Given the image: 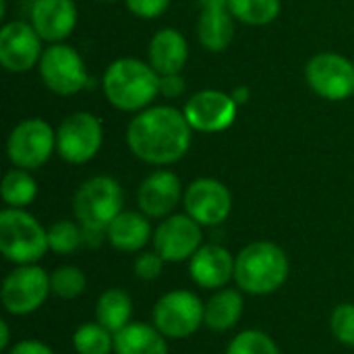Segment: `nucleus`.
<instances>
[{"label": "nucleus", "mask_w": 354, "mask_h": 354, "mask_svg": "<svg viewBox=\"0 0 354 354\" xmlns=\"http://www.w3.org/2000/svg\"><path fill=\"white\" fill-rule=\"evenodd\" d=\"M127 143L129 149L147 164H174L189 151L191 124L180 110L153 106L139 112L129 122Z\"/></svg>", "instance_id": "1"}, {"label": "nucleus", "mask_w": 354, "mask_h": 354, "mask_svg": "<svg viewBox=\"0 0 354 354\" xmlns=\"http://www.w3.org/2000/svg\"><path fill=\"white\" fill-rule=\"evenodd\" d=\"M234 257V284L249 297H270L290 276L286 251L272 241H253Z\"/></svg>", "instance_id": "2"}, {"label": "nucleus", "mask_w": 354, "mask_h": 354, "mask_svg": "<svg viewBox=\"0 0 354 354\" xmlns=\"http://www.w3.org/2000/svg\"><path fill=\"white\" fill-rule=\"evenodd\" d=\"M162 77L156 68L137 58L114 60L104 75V93L108 102L124 112L149 106L160 93Z\"/></svg>", "instance_id": "3"}, {"label": "nucleus", "mask_w": 354, "mask_h": 354, "mask_svg": "<svg viewBox=\"0 0 354 354\" xmlns=\"http://www.w3.org/2000/svg\"><path fill=\"white\" fill-rule=\"evenodd\" d=\"M50 251L48 228L25 209L6 207L0 212V253L15 266L39 263Z\"/></svg>", "instance_id": "4"}, {"label": "nucleus", "mask_w": 354, "mask_h": 354, "mask_svg": "<svg viewBox=\"0 0 354 354\" xmlns=\"http://www.w3.org/2000/svg\"><path fill=\"white\" fill-rule=\"evenodd\" d=\"M124 193L112 176H93L85 180L73 199L75 220L85 230L106 232L110 222L124 212Z\"/></svg>", "instance_id": "5"}, {"label": "nucleus", "mask_w": 354, "mask_h": 354, "mask_svg": "<svg viewBox=\"0 0 354 354\" xmlns=\"http://www.w3.org/2000/svg\"><path fill=\"white\" fill-rule=\"evenodd\" d=\"M205 303L199 295L183 288H174L162 295L151 309V324L168 340H185L203 328Z\"/></svg>", "instance_id": "6"}, {"label": "nucleus", "mask_w": 354, "mask_h": 354, "mask_svg": "<svg viewBox=\"0 0 354 354\" xmlns=\"http://www.w3.org/2000/svg\"><path fill=\"white\" fill-rule=\"evenodd\" d=\"M50 295V274L37 263L17 266L12 272L6 274L0 288L4 311L15 317H27L39 311Z\"/></svg>", "instance_id": "7"}, {"label": "nucleus", "mask_w": 354, "mask_h": 354, "mask_svg": "<svg viewBox=\"0 0 354 354\" xmlns=\"http://www.w3.org/2000/svg\"><path fill=\"white\" fill-rule=\"evenodd\" d=\"M56 149V133L41 118L19 122L6 141V153L12 166L23 170L41 168Z\"/></svg>", "instance_id": "8"}, {"label": "nucleus", "mask_w": 354, "mask_h": 354, "mask_svg": "<svg viewBox=\"0 0 354 354\" xmlns=\"http://www.w3.org/2000/svg\"><path fill=\"white\" fill-rule=\"evenodd\" d=\"M203 226L195 222L187 212L164 218L153 230V249L166 263L191 261V257L203 245Z\"/></svg>", "instance_id": "9"}, {"label": "nucleus", "mask_w": 354, "mask_h": 354, "mask_svg": "<svg viewBox=\"0 0 354 354\" xmlns=\"http://www.w3.org/2000/svg\"><path fill=\"white\" fill-rule=\"evenodd\" d=\"M102 122L89 112H75L56 131V149L68 164H85L102 147Z\"/></svg>", "instance_id": "10"}, {"label": "nucleus", "mask_w": 354, "mask_h": 354, "mask_svg": "<svg viewBox=\"0 0 354 354\" xmlns=\"http://www.w3.org/2000/svg\"><path fill=\"white\" fill-rule=\"evenodd\" d=\"M309 87L326 100H346L354 93V64L334 52L315 54L305 68Z\"/></svg>", "instance_id": "11"}, {"label": "nucleus", "mask_w": 354, "mask_h": 354, "mask_svg": "<svg viewBox=\"0 0 354 354\" xmlns=\"http://www.w3.org/2000/svg\"><path fill=\"white\" fill-rule=\"evenodd\" d=\"M39 75L48 89L58 95H73L87 85V73L79 52L64 44H54L39 58Z\"/></svg>", "instance_id": "12"}, {"label": "nucleus", "mask_w": 354, "mask_h": 354, "mask_svg": "<svg viewBox=\"0 0 354 354\" xmlns=\"http://www.w3.org/2000/svg\"><path fill=\"white\" fill-rule=\"evenodd\" d=\"M185 212L201 226H220L232 212V193L216 178L193 180L183 197Z\"/></svg>", "instance_id": "13"}, {"label": "nucleus", "mask_w": 354, "mask_h": 354, "mask_svg": "<svg viewBox=\"0 0 354 354\" xmlns=\"http://www.w3.org/2000/svg\"><path fill=\"white\" fill-rule=\"evenodd\" d=\"M41 37L33 25L10 21L0 31V64L8 73H27L41 58Z\"/></svg>", "instance_id": "14"}, {"label": "nucleus", "mask_w": 354, "mask_h": 354, "mask_svg": "<svg viewBox=\"0 0 354 354\" xmlns=\"http://www.w3.org/2000/svg\"><path fill=\"white\" fill-rule=\"evenodd\" d=\"M236 102L232 95L205 89L195 93L185 104V116L191 124V129L201 133H220L228 129L236 118Z\"/></svg>", "instance_id": "15"}, {"label": "nucleus", "mask_w": 354, "mask_h": 354, "mask_svg": "<svg viewBox=\"0 0 354 354\" xmlns=\"http://www.w3.org/2000/svg\"><path fill=\"white\" fill-rule=\"evenodd\" d=\"M183 197L185 195H183L180 178L170 170H158L149 174L137 191L139 209L147 218H158V220L172 216V212L176 209Z\"/></svg>", "instance_id": "16"}, {"label": "nucleus", "mask_w": 354, "mask_h": 354, "mask_svg": "<svg viewBox=\"0 0 354 354\" xmlns=\"http://www.w3.org/2000/svg\"><path fill=\"white\" fill-rule=\"evenodd\" d=\"M234 259L222 245H201L189 261V276L203 290L226 288L234 280Z\"/></svg>", "instance_id": "17"}, {"label": "nucleus", "mask_w": 354, "mask_h": 354, "mask_svg": "<svg viewBox=\"0 0 354 354\" xmlns=\"http://www.w3.org/2000/svg\"><path fill=\"white\" fill-rule=\"evenodd\" d=\"M31 25L41 39L58 44L73 33L77 6L73 0H35L31 6Z\"/></svg>", "instance_id": "18"}, {"label": "nucleus", "mask_w": 354, "mask_h": 354, "mask_svg": "<svg viewBox=\"0 0 354 354\" xmlns=\"http://www.w3.org/2000/svg\"><path fill=\"white\" fill-rule=\"evenodd\" d=\"M151 239L153 230L143 212H120L106 228L108 245L120 253H141Z\"/></svg>", "instance_id": "19"}, {"label": "nucleus", "mask_w": 354, "mask_h": 354, "mask_svg": "<svg viewBox=\"0 0 354 354\" xmlns=\"http://www.w3.org/2000/svg\"><path fill=\"white\" fill-rule=\"evenodd\" d=\"M201 4L203 12L197 23L199 41L212 52H222L228 48L234 35V23L228 0H201Z\"/></svg>", "instance_id": "20"}, {"label": "nucleus", "mask_w": 354, "mask_h": 354, "mask_svg": "<svg viewBox=\"0 0 354 354\" xmlns=\"http://www.w3.org/2000/svg\"><path fill=\"white\" fill-rule=\"evenodd\" d=\"M245 313V292L239 288H220L205 301L203 326L212 332L224 334L239 326Z\"/></svg>", "instance_id": "21"}, {"label": "nucleus", "mask_w": 354, "mask_h": 354, "mask_svg": "<svg viewBox=\"0 0 354 354\" xmlns=\"http://www.w3.org/2000/svg\"><path fill=\"white\" fill-rule=\"evenodd\" d=\"M149 64L156 68L160 77L164 75H180L185 68L189 46L180 31L176 29H160L149 41Z\"/></svg>", "instance_id": "22"}, {"label": "nucleus", "mask_w": 354, "mask_h": 354, "mask_svg": "<svg viewBox=\"0 0 354 354\" xmlns=\"http://www.w3.org/2000/svg\"><path fill=\"white\" fill-rule=\"evenodd\" d=\"M168 338L151 324L131 322L114 334V354H168Z\"/></svg>", "instance_id": "23"}, {"label": "nucleus", "mask_w": 354, "mask_h": 354, "mask_svg": "<svg viewBox=\"0 0 354 354\" xmlns=\"http://www.w3.org/2000/svg\"><path fill=\"white\" fill-rule=\"evenodd\" d=\"M95 322L118 334L133 322V299L122 288H106L95 303Z\"/></svg>", "instance_id": "24"}, {"label": "nucleus", "mask_w": 354, "mask_h": 354, "mask_svg": "<svg viewBox=\"0 0 354 354\" xmlns=\"http://www.w3.org/2000/svg\"><path fill=\"white\" fill-rule=\"evenodd\" d=\"M0 193H2V201L8 207H17L23 209L27 205H31L37 197V183L35 178L29 174V170L23 168H12L4 174L2 185H0Z\"/></svg>", "instance_id": "25"}, {"label": "nucleus", "mask_w": 354, "mask_h": 354, "mask_svg": "<svg viewBox=\"0 0 354 354\" xmlns=\"http://www.w3.org/2000/svg\"><path fill=\"white\" fill-rule=\"evenodd\" d=\"M75 354H114V334L97 322L81 324L73 332Z\"/></svg>", "instance_id": "26"}, {"label": "nucleus", "mask_w": 354, "mask_h": 354, "mask_svg": "<svg viewBox=\"0 0 354 354\" xmlns=\"http://www.w3.org/2000/svg\"><path fill=\"white\" fill-rule=\"evenodd\" d=\"M50 286L52 295L62 301H75L79 299L87 288V276L77 266H58L50 274Z\"/></svg>", "instance_id": "27"}, {"label": "nucleus", "mask_w": 354, "mask_h": 354, "mask_svg": "<svg viewBox=\"0 0 354 354\" xmlns=\"http://www.w3.org/2000/svg\"><path fill=\"white\" fill-rule=\"evenodd\" d=\"M234 19L249 25H268L280 12V0H228Z\"/></svg>", "instance_id": "28"}, {"label": "nucleus", "mask_w": 354, "mask_h": 354, "mask_svg": "<svg viewBox=\"0 0 354 354\" xmlns=\"http://www.w3.org/2000/svg\"><path fill=\"white\" fill-rule=\"evenodd\" d=\"M83 245V226L71 220H58L48 228V247L56 255H73Z\"/></svg>", "instance_id": "29"}, {"label": "nucleus", "mask_w": 354, "mask_h": 354, "mask_svg": "<svg viewBox=\"0 0 354 354\" xmlns=\"http://www.w3.org/2000/svg\"><path fill=\"white\" fill-rule=\"evenodd\" d=\"M224 354H282V351L263 330H243L228 342Z\"/></svg>", "instance_id": "30"}, {"label": "nucleus", "mask_w": 354, "mask_h": 354, "mask_svg": "<svg viewBox=\"0 0 354 354\" xmlns=\"http://www.w3.org/2000/svg\"><path fill=\"white\" fill-rule=\"evenodd\" d=\"M332 336L346 348H354V303H340L330 315Z\"/></svg>", "instance_id": "31"}, {"label": "nucleus", "mask_w": 354, "mask_h": 354, "mask_svg": "<svg viewBox=\"0 0 354 354\" xmlns=\"http://www.w3.org/2000/svg\"><path fill=\"white\" fill-rule=\"evenodd\" d=\"M164 266H166V261L160 257V253H158L156 249H151V251H141V253L135 257V261H133V272H135V276H137L139 280H143V282H153V280H158V278L162 276Z\"/></svg>", "instance_id": "32"}, {"label": "nucleus", "mask_w": 354, "mask_h": 354, "mask_svg": "<svg viewBox=\"0 0 354 354\" xmlns=\"http://www.w3.org/2000/svg\"><path fill=\"white\" fill-rule=\"evenodd\" d=\"M124 2H127V8L141 19H156L170 4V0H124Z\"/></svg>", "instance_id": "33"}, {"label": "nucleus", "mask_w": 354, "mask_h": 354, "mask_svg": "<svg viewBox=\"0 0 354 354\" xmlns=\"http://www.w3.org/2000/svg\"><path fill=\"white\" fill-rule=\"evenodd\" d=\"M6 354H56L48 344H44L41 340H31V338H27V340H19V342H15L10 348H8V353Z\"/></svg>", "instance_id": "34"}, {"label": "nucleus", "mask_w": 354, "mask_h": 354, "mask_svg": "<svg viewBox=\"0 0 354 354\" xmlns=\"http://www.w3.org/2000/svg\"><path fill=\"white\" fill-rule=\"evenodd\" d=\"M185 91V81L180 79V75H164L162 83H160V93H164L166 97H176Z\"/></svg>", "instance_id": "35"}, {"label": "nucleus", "mask_w": 354, "mask_h": 354, "mask_svg": "<svg viewBox=\"0 0 354 354\" xmlns=\"http://www.w3.org/2000/svg\"><path fill=\"white\" fill-rule=\"evenodd\" d=\"M0 351L8 353V348L12 346L10 344V330H8V322L6 319H0Z\"/></svg>", "instance_id": "36"}, {"label": "nucleus", "mask_w": 354, "mask_h": 354, "mask_svg": "<svg viewBox=\"0 0 354 354\" xmlns=\"http://www.w3.org/2000/svg\"><path fill=\"white\" fill-rule=\"evenodd\" d=\"M232 97H234L236 104H245L249 100V87H236L232 91Z\"/></svg>", "instance_id": "37"}, {"label": "nucleus", "mask_w": 354, "mask_h": 354, "mask_svg": "<svg viewBox=\"0 0 354 354\" xmlns=\"http://www.w3.org/2000/svg\"><path fill=\"white\" fill-rule=\"evenodd\" d=\"M104 2H112V0H104Z\"/></svg>", "instance_id": "38"}, {"label": "nucleus", "mask_w": 354, "mask_h": 354, "mask_svg": "<svg viewBox=\"0 0 354 354\" xmlns=\"http://www.w3.org/2000/svg\"><path fill=\"white\" fill-rule=\"evenodd\" d=\"M31 2H35V0H31Z\"/></svg>", "instance_id": "39"}]
</instances>
